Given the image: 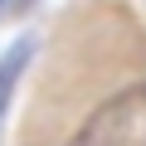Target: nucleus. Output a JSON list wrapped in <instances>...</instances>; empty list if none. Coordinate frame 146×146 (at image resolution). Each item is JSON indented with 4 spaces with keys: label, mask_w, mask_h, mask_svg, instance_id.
I'll return each instance as SVG.
<instances>
[{
    "label": "nucleus",
    "mask_w": 146,
    "mask_h": 146,
    "mask_svg": "<svg viewBox=\"0 0 146 146\" xmlns=\"http://www.w3.org/2000/svg\"><path fill=\"white\" fill-rule=\"evenodd\" d=\"M25 63H29V44H15L5 58H0V117H5V107H10V98H15V83H20Z\"/></svg>",
    "instance_id": "obj_1"
},
{
    "label": "nucleus",
    "mask_w": 146,
    "mask_h": 146,
    "mask_svg": "<svg viewBox=\"0 0 146 146\" xmlns=\"http://www.w3.org/2000/svg\"><path fill=\"white\" fill-rule=\"evenodd\" d=\"M0 5H5V0H0Z\"/></svg>",
    "instance_id": "obj_2"
}]
</instances>
